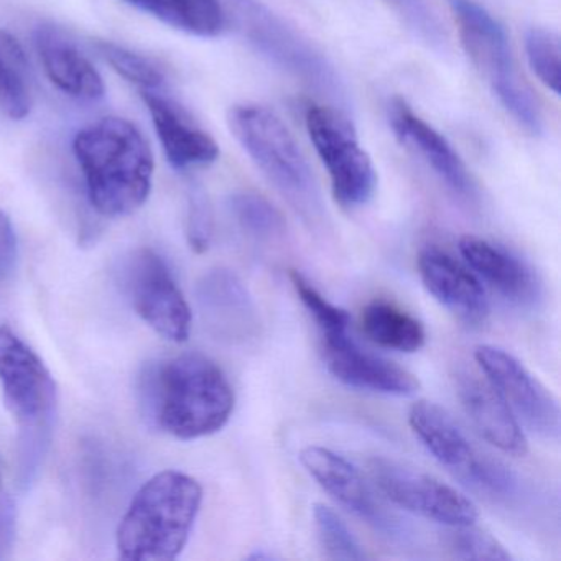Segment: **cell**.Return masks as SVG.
I'll return each instance as SVG.
<instances>
[{
    "label": "cell",
    "instance_id": "9",
    "mask_svg": "<svg viewBox=\"0 0 561 561\" xmlns=\"http://www.w3.org/2000/svg\"><path fill=\"white\" fill-rule=\"evenodd\" d=\"M305 126L330 176L334 199L344 208L367 205L376 193L377 173L346 116L333 107L310 104Z\"/></svg>",
    "mask_w": 561,
    "mask_h": 561
},
{
    "label": "cell",
    "instance_id": "4",
    "mask_svg": "<svg viewBox=\"0 0 561 561\" xmlns=\"http://www.w3.org/2000/svg\"><path fill=\"white\" fill-rule=\"evenodd\" d=\"M203 489L192 476L163 471L134 495L117 530V551L127 561L180 557L202 508Z\"/></svg>",
    "mask_w": 561,
    "mask_h": 561
},
{
    "label": "cell",
    "instance_id": "21",
    "mask_svg": "<svg viewBox=\"0 0 561 561\" xmlns=\"http://www.w3.org/2000/svg\"><path fill=\"white\" fill-rule=\"evenodd\" d=\"M35 48L45 73L61 93L83 103L103 100L106 93L103 77L64 32L55 27L37 28Z\"/></svg>",
    "mask_w": 561,
    "mask_h": 561
},
{
    "label": "cell",
    "instance_id": "32",
    "mask_svg": "<svg viewBox=\"0 0 561 561\" xmlns=\"http://www.w3.org/2000/svg\"><path fill=\"white\" fill-rule=\"evenodd\" d=\"M186 238L190 248L196 254L208 251L213 239V209L208 195L199 186H192L188 192L186 209Z\"/></svg>",
    "mask_w": 561,
    "mask_h": 561
},
{
    "label": "cell",
    "instance_id": "6",
    "mask_svg": "<svg viewBox=\"0 0 561 561\" xmlns=\"http://www.w3.org/2000/svg\"><path fill=\"white\" fill-rule=\"evenodd\" d=\"M216 4L221 9L226 31L232 28L261 57L321 98L346 106V88L330 60L264 2L216 0Z\"/></svg>",
    "mask_w": 561,
    "mask_h": 561
},
{
    "label": "cell",
    "instance_id": "18",
    "mask_svg": "<svg viewBox=\"0 0 561 561\" xmlns=\"http://www.w3.org/2000/svg\"><path fill=\"white\" fill-rule=\"evenodd\" d=\"M458 249L479 280L488 284L508 304L530 308L540 300L541 282L537 272L504 245L478 236H462Z\"/></svg>",
    "mask_w": 561,
    "mask_h": 561
},
{
    "label": "cell",
    "instance_id": "22",
    "mask_svg": "<svg viewBox=\"0 0 561 561\" xmlns=\"http://www.w3.org/2000/svg\"><path fill=\"white\" fill-rule=\"evenodd\" d=\"M169 27L195 37L213 38L226 31L216 0H124Z\"/></svg>",
    "mask_w": 561,
    "mask_h": 561
},
{
    "label": "cell",
    "instance_id": "34",
    "mask_svg": "<svg viewBox=\"0 0 561 561\" xmlns=\"http://www.w3.org/2000/svg\"><path fill=\"white\" fill-rule=\"evenodd\" d=\"M18 259V238L11 219L4 211H0V282H4L12 274Z\"/></svg>",
    "mask_w": 561,
    "mask_h": 561
},
{
    "label": "cell",
    "instance_id": "12",
    "mask_svg": "<svg viewBox=\"0 0 561 561\" xmlns=\"http://www.w3.org/2000/svg\"><path fill=\"white\" fill-rule=\"evenodd\" d=\"M474 359L520 425L540 438H560L558 400L517 357L502 347L482 344L476 347Z\"/></svg>",
    "mask_w": 561,
    "mask_h": 561
},
{
    "label": "cell",
    "instance_id": "31",
    "mask_svg": "<svg viewBox=\"0 0 561 561\" xmlns=\"http://www.w3.org/2000/svg\"><path fill=\"white\" fill-rule=\"evenodd\" d=\"M389 2L402 15L410 31L426 47L439 51V54L446 50L448 37H446L445 28L432 8L426 4V0H389Z\"/></svg>",
    "mask_w": 561,
    "mask_h": 561
},
{
    "label": "cell",
    "instance_id": "11",
    "mask_svg": "<svg viewBox=\"0 0 561 561\" xmlns=\"http://www.w3.org/2000/svg\"><path fill=\"white\" fill-rule=\"evenodd\" d=\"M124 288L139 317L160 336L185 343L192 333L188 301L172 277L167 262L152 249H139L123 268Z\"/></svg>",
    "mask_w": 561,
    "mask_h": 561
},
{
    "label": "cell",
    "instance_id": "8",
    "mask_svg": "<svg viewBox=\"0 0 561 561\" xmlns=\"http://www.w3.org/2000/svg\"><path fill=\"white\" fill-rule=\"evenodd\" d=\"M409 423L426 451L471 491L494 501L514 497L517 478L502 462L479 451L445 409L419 400L410 409Z\"/></svg>",
    "mask_w": 561,
    "mask_h": 561
},
{
    "label": "cell",
    "instance_id": "27",
    "mask_svg": "<svg viewBox=\"0 0 561 561\" xmlns=\"http://www.w3.org/2000/svg\"><path fill=\"white\" fill-rule=\"evenodd\" d=\"M318 541L328 560L363 561L369 558L343 518L324 504L313 505Z\"/></svg>",
    "mask_w": 561,
    "mask_h": 561
},
{
    "label": "cell",
    "instance_id": "20",
    "mask_svg": "<svg viewBox=\"0 0 561 561\" xmlns=\"http://www.w3.org/2000/svg\"><path fill=\"white\" fill-rule=\"evenodd\" d=\"M456 387L466 415L485 442L505 455H527V436L520 423L485 377L462 370L456 377Z\"/></svg>",
    "mask_w": 561,
    "mask_h": 561
},
{
    "label": "cell",
    "instance_id": "7",
    "mask_svg": "<svg viewBox=\"0 0 561 561\" xmlns=\"http://www.w3.org/2000/svg\"><path fill=\"white\" fill-rule=\"evenodd\" d=\"M448 2L462 47L502 110L525 133L540 136L543 133L540 104L518 71L501 22L474 0Z\"/></svg>",
    "mask_w": 561,
    "mask_h": 561
},
{
    "label": "cell",
    "instance_id": "14",
    "mask_svg": "<svg viewBox=\"0 0 561 561\" xmlns=\"http://www.w3.org/2000/svg\"><path fill=\"white\" fill-rule=\"evenodd\" d=\"M196 301L206 328L218 340L242 344L259 336L257 305L234 271L218 267L206 272L196 285Z\"/></svg>",
    "mask_w": 561,
    "mask_h": 561
},
{
    "label": "cell",
    "instance_id": "23",
    "mask_svg": "<svg viewBox=\"0 0 561 561\" xmlns=\"http://www.w3.org/2000/svg\"><path fill=\"white\" fill-rule=\"evenodd\" d=\"M363 331L377 346L399 353H416L425 346L423 324L389 301L376 300L364 308Z\"/></svg>",
    "mask_w": 561,
    "mask_h": 561
},
{
    "label": "cell",
    "instance_id": "24",
    "mask_svg": "<svg viewBox=\"0 0 561 561\" xmlns=\"http://www.w3.org/2000/svg\"><path fill=\"white\" fill-rule=\"evenodd\" d=\"M0 104L15 121L25 119L34 106L27 55L5 31H0Z\"/></svg>",
    "mask_w": 561,
    "mask_h": 561
},
{
    "label": "cell",
    "instance_id": "33",
    "mask_svg": "<svg viewBox=\"0 0 561 561\" xmlns=\"http://www.w3.org/2000/svg\"><path fill=\"white\" fill-rule=\"evenodd\" d=\"M15 538V505L0 478V560L11 557Z\"/></svg>",
    "mask_w": 561,
    "mask_h": 561
},
{
    "label": "cell",
    "instance_id": "15",
    "mask_svg": "<svg viewBox=\"0 0 561 561\" xmlns=\"http://www.w3.org/2000/svg\"><path fill=\"white\" fill-rule=\"evenodd\" d=\"M323 357L331 376L351 389L393 397L415 396L420 390L412 373L363 350L350 331L323 336Z\"/></svg>",
    "mask_w": 561,
    "mask_h": 561
},
{
    "label": "cell",
    "instance_id": "17",
    "mask_svg": "<svg viewBox=\"0 0 561 561\" xmlns=\"http://www.w3.org/2000/svg\"><path fill=\"white\" fill-rule=\"evenodd\" d=\"M416 265L428 294L449 313L469 327H482L488 321L491 313L488 294L468 265L430 245L420 251Z\"/></svg>",
    "mask_w": 561,
    "mask_h": 561
},
{
    "label": "cell",
    "instance_id": "29",
    "mask_svg": "<svg viewBox=\"0 0 561 561\" xmlns=\"http://www.w3.org/2000/svg\"><path fill=\"white\" fill-rule=\"evenodd\" d=\"M290 280L301 304L320 328L321 336H333L350 331L351 317L344 308L327 300L300 272L291 271Z\"/></svg>",
    "mask_w": 561,
    "mask_h": 561
},
{
    "label": "cell",
    "instance_id": "13",
    "mask_svg": "<svg viewBox=\"0 0 561 561\" xmlns=\"http://www.w3.org/2000/svg\"><path fill=\"white\" fill-rule=\"evenodd\" d=\"M300 462L318 485L351 514L382 531L386 537L402 534V528L379 504L359 469L344 456L324 446L311 445L301 449Z\"/></svg>",
    "mask_w": 561,
    "mask_h": 561
},
{
    "label": "cell",
    "instance_id": "25",
    "mask_svg": "<svg viewBox=\"0 0 561 561\" xmlns=\"http://www.w3.org/2000/svg\"><path fill=\"white\" fill-rule=\"evenodd\" d=\"M228 208L236 225L254 241L274 242L284 236V216L259 193H234L229 198Z\"/></svg>",
    "mask_w": 561,
    "mask_h": 561
},
{
    "label": "cell",
    "instance_id": "2",
    "mask_svg": "<svg viewBox=\"0 0 561 561\" xmlns=\"http://www.w3.org/2000/svg\"><path fill=\"white\" fill-rule=\"evenodd\" d=\"M73 152L87 183L88 198L100 215H133L152 192L153 153L133 123L106 117L75 136Z\"/></svg>",
    "mask_w": 561,
    "mask_h": 561
},
{
    "label": "cell",
    "instance_id": "10",
    "mask_svg": "<svg viewBox=\"0 0 561 561\" xmlns=\"http://www.w3.org/2000/svg\"><path fill=\"white\" fill-rule=\"evenodd\" d=\"M369 472L379 491L403 511L445 527L478 522L474 502L435 476L389 458H373Z\"/></svg>",
    "mask_w": 561,
    "mask_h": 561
},
{
    "label": "cell",
    "instance_id": "30",
    "mask_svg": "<svg viewBox=\"0 0 561 561\" xmlns=\"http://www.w3.org/2000/svg\"><path fill=\"white\" fill-rule=\"evenodd\" d=\"M448 550L458 560L508 561L511 553L504 545L488 531L476 527V524L451 527L448 534Z\"/></svg>",
    "mask_w": 561,
    "mask_h": 561
},
{
    "label": "cell",
    "instance_id": "3",
    "mask_svg": "<svg viewBox=\"0 0 561 561\" xmlns=\"http://www.w3.org/2000/svg\"><path fill=\"white\" fill-rule=\"evenodd\" d=\"M0 382L18 425V484L28 491L54 439L57 383L44 360L9 327H0Z\"/></svg>",
    "mask_w": 561,
    "mask_h": 561
},
{
    "label": "cell",
    "instance_id": "1",
    "mask_svg": "<svg viewBox=\"0 0 561 561\" xmlns=\"http://www.w3.org/2000/svg\"><path fill=\"white\" fill-rule=\"evenodd\" d=\"M139 397L152 425L185 442L218 433L236 402L221 367L198 353L150 363L140 374Z\"/></svg>",
    "mask_w": 561,
    "mask_h": 561
},
{
    "label": "cell",
    "instance_id": "5",
    "mask_svg": "<svg viewBox=\"0 0 561 561\" xmlns=\"http://www.w3.org/2000/svg\"><path fill=\"white\" fill-rule=\"evenodd\" d=\"M229 129L262 175L308 226L327 219L320 186L300 144L287 124L261 104H238L228 114Z\"/></svg>",
    "mask_w": 561,
    "mask_h": 561
},
{
    "label": "cell",
    "instance_id": "28",
    "mask_svg": "<svg viewBox=\"0 0 561 561\" xmlns=\"http://www.w3.org/2000/svg\"><path fill=\"white\" fill-rule=\"evenodd\" d=\"M525 54L538 80L554 94H560L561 48L558 35L545 28H531L525 35Z\"/></svg>",
    "mask_w": 561,
    "mask_h": 561
},
{
    "label": "cell",
    "instance_id": "26",
    "mask_svg": "<svg viewBox=\"0 0 561 561\" xmlns=\"http://www.w3.org/2000/svg\"><path fill=\"white\" fill-rule=\"evenodd\" d=\"M96 50L116 73L136 84L140 93L165 90V70L153 58L136 54L113 42H98Z\"/></svg>",
    "mask_w": 561,
    "mask_h": 561
},
{
    "label": "cell",
    "instance_id": "16",
    "mask_svg": "<svg viewBox=\"0 0 561 561\" xmlns=\"http://www.w3.org/2000/svg\"><path fill=\"white\" fill-rule=\"evenodd\" d=\"M389 123L397 139L422 159L453 195L465 202H476L478 188L468 167L438 130L400 98L390 103Z\"/></svg>",
    "mask_w": 561,
    "mask_h": 561
},
{
    "label": "cell",
    "instance_id": "19",
    "mask_svg": "<svg viewBox=\"0 0 561 561\" xmlns=\"http://www.w3.org/2000/svg\"><path fill=\"white\" fill-rule=\"evenodd\" d=\"M144 103L170 165L176 170L211 165L218 160L216 140L165 90L144 91Z\"/></svg>",
    "mask_w": 561,
    "mask_h": 561
}]
</instances>
